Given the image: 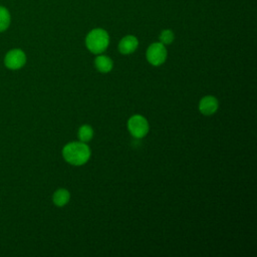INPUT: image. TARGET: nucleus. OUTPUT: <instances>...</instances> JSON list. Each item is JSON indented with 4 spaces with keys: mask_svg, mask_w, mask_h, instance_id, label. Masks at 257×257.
Segmentation results:
<instances>
[{
    "mask_svg": "<svg viewBox=\"0 0 257 257\" xmlns=\"http://www.w3.org/2000/svg\"><path fill=\"white\" fill-rule=\"evenodd\" d=\"M93 137V130L88 124H83L78 130V139L82 143L89 142Z\"/></svg>",
    "mask_w": 257,
    "mask_h": 257,
    "instance_id": "obj_11",
    "label": "nucleus"
},
{
    "mask_svg": "<svg viewBox=\"0 0 257 257\" xmlns=\"http://www.w3.org/2000/svg\"><path fill=\"white\" fill-rule=\"evenodd\" d=\"M218 99L213 95L204 96L199 102V110L205 115H211L218 109Z\"/></svg>",
    "mask_w": 257,
    "mask_h": 257,
    "instance_id": "obj_6",
    "label": "nucleus"
},
{
    "mask_svg": "<svg viewBox=\"0 0 257 257\" xmlns=\"http://www.w3.org/2000/svg\"><path fill=\"white\" fill-rule=\"evenodd\" d=\"M11 22V16L9 11L4 7L0 5V32L5 31Z\"/></svg>",
    "mask_w": 257,
    "mask_h": 257,
    "instance_id": "obj_10",
    "label": "nucleus"
},
{
    "mask_svg": "<svg viewBox=\"0 0 257 257\" xmlns=\"http://www.w3.org/2000/svg\"><path fill=\"white\" fill-rule=\"evenodd\" d=\"M139 46V40L135 35H125L118 42V51L122 54H131Z\"/></svg>",
    "mask_w": 257,
    "mask_h": 257,
    "instance_id": "obj_7",
    "label": "nucleus"
},
{
    "mask_svg": "<svg viewBox=\"0 0 257 257\" xmlns=\"http://www.w3.org/2000/svg\"><path fill=\"white\" fill-rule=\"evenodd\" d=\"M127 128L133 137L137 139H142L149 132V123L143 115L135 114L128 119Z\"/></svg>",
    "mask_w": 257,
    "mask_h": 257,
    "instance_id": "obj_4",
    "label": "nucleus"
},
{
    "mask_svg": "<svg viewBox=\"0 0 257 257\" xmlns=\"http://www.w3.org/2000/svg\"><path fill=\"white\" fill-rule=\"evenodd\" d=\"M167 48L166 46L159 42H154L152 43L148 49H147V59L148 61L155 65V66H159L161 64H163L166 59H167Z\"/></svg>",
    "mask_w": 257,
    "mask_h": 257,
    "instance_id": "obj_3",
    "label": "nucleus"
},
{
    "mask_svg": "<svg viewBox=\"0 0 257 257\" xmlns=\"http://www.w3.org/2000/svg\"><path fill=\"white\" fill-rule=\"evenodd\" d=\"M26 62V55L21 49L9 50L4 58L5 66L9 69H19L24 66Z\"/></svg>",
    "mask_w": 257,
    "mask_h": 257,
    "instance_id": "obj_5",
    "label": "nucleus"
},
{
    "mask_svg": "<svg viewBox=\"0 0 257 257\" xmlns=\"http://www.w3.org/2000/svg\"><path fill=\"white\" fill-rule=\"evenodd\" d=\"M62 156L67 163L73 166H81L88 161L90 157V149L85 143L72 142L63 148Z\"/></svg>",
    "mask_w": 257,
    "mask_h": 257,
    "instance_id": "obj_1",
    "label": "nucleus"
},
{
    "mask_svg": "<svg viewBox=\"0 0 257 257\" xmlns=\"http://www.w3.org/2000/svg\"><path fill=\"white\" fill-rule=\"evenodd\" d=\"M109 44V35L102 28H93L90 30L85 37V46L86 48L94 53H102Z\"/></svg>",
    "mask_w": 257,
    "mask_h": 257,
    "instance_id": "obj_2",
    "label": "nucleus"
},
{
    "mask_svg": "<svg viewBox=\"0 0 257 257\" xmlns=\"http://www.w3.org/2000/svg\"><path fill=\"white\" fill-rule=\"evenodd\" d=\"M69 199H70V193L66 189L56 190L52 197L53 203L58 207H62L64 205H66L68 203Z\"/></svg>",
    "mask_w": 257,
    "mask_h": 257,
    "instance_id": "obj_9",
    "label": "nucleus"
},
{
    "mask_svg": "<svg viewBox=\"0 0 257 257\" xmlns=\"http://www.w3.org/2000/svg\"><path fill=\"white\" fill-rule=\"evenodd\" d=\"M94 65H95V67L98 71H100L102 73H106V72H109L112 69L113 62L108 56L100 54V55L95 57Z\"/></svg>",
    "mask_w": 257,
    "mask_h": 257,
    "instance_id": "obj_8",
    "label": "nucleus"
},
{
    "mask_svg": "<svg viewBox=\"0 0 257 257\" xmlns=\"http://www.w3.org/2000/svg\"><path fill=\"white\" fill-rule=\"evenodd\" d=\"M159 39H160L161 43H163L164 45H168V44H171L174 41L175 34L171 29H164L160 33Z\"/></svg>",
    "mask_w": 257,
    "mask_h": 257,
    "instance_id": "obj_12",
    "label": "nucleus"
}]
</instances>
